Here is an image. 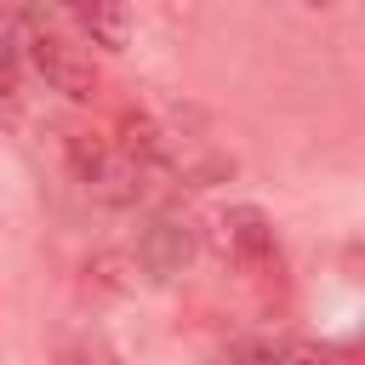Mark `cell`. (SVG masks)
I'll return each mask as SVG.
<instances>
[{
	"label": "cell",
	"mask_w": 365,
	"mask_h": 365,
	"mask_svg": "<svg viewBox=\"0 0 365 365\" xmlns=\"http://www.w3.org/2000/svg\"><path fill=\"white\" fill-rule=\"evenodd\" d=\"M279 365H336V354L314 348V342H297V348H279Z\"/></svg>",
	"instance_id": "cell-9"
},
{
	"label": "cell",
	"mask_w": 365,
	"mask_h": 365,
	"mask_svg": "<svg viewBox=\"0 0 365 365\" xmlns=\"http://www.w3.org/2000/svg\"><path fill=\"white\" fill-rule=\"evenodd\" d=\"M29 63H34V74H40L51 91H63L68 103H91L97 86H103L91 51H80L74 40H63V34H51V29H29Z\"/></svg>",
	"instance_id": "cell-2"
},
{
	"label": "cell",
	"mask_w": 365,
	"mask_h": 365,
	"mask_svg": "<svg viewBox=\"0 0 365 365\" xmlns=\"http://www.w3.org/2000/svg\"><path fill=\"white\" fill-rule=\"evenodd\" d=\"M131 262H137L148 279H171V274H182V268L194 262V228H188L182 217H148L143 234H137Z\"/></svg>",
	"instance_id": "cell-3"
},
{
	"label": "cell",
	"mask_w": 365,
	"mask_h": 365,
	"mask_svg": "<svg viewBox=\"0 0 365 365\" xmlns=\"http://www.w3.org/2000/svg\"><path fill=\"white\" fill-rule=\"evenodd\" d=\"M68 6H74V23H80V34H86L91 46L120 51V46L131 40V11H125V0H68Z\"/></svg>",
	"instance_id": "cell-4"
},
{
	"label": "cell",
	"mask_w": 365,
	"mask_h": 365,
	"mask_svg": "<svg viewBox=\"0 0 365 365\" xmlns=\"http://www.w3.org/2000/svg\"><path fill=\"white\" fill-rule=\"evenodd\" d=\"M137 285V262L131 251H97L86 262V291H103V297H125Z\"/></svg>",
	"instance_id": "cell-7"
},
{
	"label": "cell",
	"mask_w": 365,
	"mask_h": 365,
	"mask_svg": "<svg viewBox=\"0 0 365 365\" xmlns=\"http://www.w3.org/2000/svg\"><path fill=\"white\" fill-rule=\"evenodd\" d=\"M302 6H314V11H325V6H331V0H302Z\"/></svg>",
	"instance_id": "cell-11"
},
{
	"label": "cell",
	"mask_w": 365,
	"mask_h": 365,
	"mask_svg": "<svg viewBox=\"0 0 365 365\" xmlns=\"http://www.w3.org/2000/svg\"><path fill=\"white\" fill-rule=\"evenodd\" d=\"M240 365H279V348H240Z\"/></svg>",
	"instance_id": "cell-10"
},
{
	"label": "cell",
	"mask_w": 365,
	"mask_h": 365,
	"mask_svg": "<svg viewBox=\"0 0 365 365\" xmlns=\"http://www.w3.org/2000/svg\"><path fill=\"white\" fill-rule=\"evenodd\" d=\"M51 365H125V359H120V348L108 342V331L74 325V331H63V336L51 342Z\"/></svg>",
	"instance_id": "cell-5"
},
{
	"label": "cell",
	"mask_w": 365,
	"mask_h": 365,
	"mask_svg": "<svg viewBox=\"0 0 365 365\" xmlns=\"http://www.w3.org/2000/svg\"><path fill=\"white\" fill-rule=\"evenodd\" d=\"M211 234H217V251L251 279V285H285V262H279V240H274V222H268V211L262 205H228V211H217V222H211Z\"/></svg>",
	"instance_id": "cell-1"
},
{
	"label": "cell",
	"mask_w": 365,
	"mask_h": 365,
	"mask_svg": "<svg viewBox=\"0 0 365 365\" xmlns=\"http://www.w3.org/2000/svg\"><path fill=\"white\" fill-rule=\"evenodd\" d=\"M0 120L17 125V74H11V57L0 51Z\"/></svg>",
	"instance_id": "cell-8"
},
{
	"label": "cell",
	"mask_w": 365,
	"mask_h": 365,
	"mask_svg": "<svg viewBox=\"0 0 365 365\" xmlns=\"http://www.w3.org/2000/svg\"><path fill=\"white\" fill-rule=\"evenodd\" d=\"M63 154H68V171L86 182V188H103L108 165H114V143L97 137V131H68L63 137Z\"/></svg>",
	"instance_id": "cell-6"
}]
</instances>
